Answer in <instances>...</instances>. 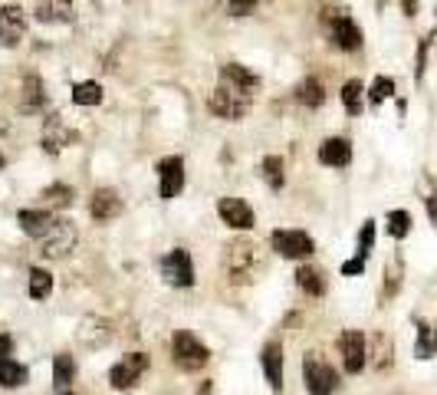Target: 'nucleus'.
Listing matches in <instances>:
<instances>
[{"label":"nucleus","instance_id":"obj_1","mask_svg":"<svg viewBox=\"0 0 437 395\" xmlns=\"http://www.w3.org/2000/svg\"><path fill=\"white\" fill-rule=\"evenodd\" d=\"M172 356H174V366H178L181 372H200V369L208 366L210 349L204 346L194 333L178 329V333H174V339H172Z\"/></svg>","mask_w":437,"mask_h":395},{"label":"nucleus","instance_id":"obj_2","mask_svg":"<svg viewBox=\"0 0 437 395\" xmlns=\"http://www.w3.org/2000/svg\"><path fill=\"white\" fill-rule=\"evenodd\" d=\"M303 382H306V392L309 395H333L335 386H339V376L329 362L316 356V353H306L303 359Z\"/></svg>","mask_w":437,"mask_h":395},{"label":"nucleus","instance_id":"obj_3","mask_svg":"<svg viewBox=\"0 0 437 395\" xmlns=\"http://www.w3.org/2000/svg\"><path fill=\"white\" fill-rule=\"evenodd\" d=\"M208 109L220 119H244L247 116V109H250V96L247 93H240V89H230V86L220 83V86L210 93Z\"/></svg>","mask_w":437,"mask_h":395},{"label":"nucleus","instance_id":"obj_4","mask_svg":"<svg viewBox=\"0 0 437 395\" xmlns=\"http://www.w3.org/2000/svg\"><path fill=\"white\" fill-rule=\"evenodd\" d=\"M339 353H342V366L349 376H359L365 362H369V339L361 329H345L339 336Z\"/></svg>","mask_w":437,"mask_h":395},{"label":"nucleus","instance_id":"obj_5","mask_svg":"<svg viewBox=\"0 0 437 395\" xmlns=\"http://www.w3.org/2000/svg\"><path fill=\"white\" fill-rule=\"evenodd\" d=\"M270 244H273V251L280 254V257H286V261H303V257H309V254L316 251L313 237L306 231H286V228L273 231Z\"/></svg>","mask_w":437,"mask_h":395},{"label":"nucleus","instance_id":"obj_6","mask_svg":"<svg viewBox=\"0 0 437 395\" xmlns=\"http://www.w3.org/2000/svg\"><path fill=\"white\" fill-rule=\"evenodd\" d=\"M145 369H148V356H145V353H128L122 362H115V366L109 369V382H112V389H119V392H128V389L138 386V379L145 376Z\"/></svg>","mask_w":437,"mask_h":395},{"label":"nucleus","instance_id":"obj_7","mask_svg":"<svg viewBox=\"0 0 437 395\" xmlns=\"http://www.w3.org/2000/svg\"><path fill=\"white\" fill-rule=\"evenodd\" d=\"M162 277L172 287H194V261L184 247H174L162 257Z\"/></svg>","mask_w":437,"mask_h":395},{"label":"nucleus","instance_id":"obj_8","mask_svg":"<svg viewBox=\"0 0 437 395\" xmlns=\"http://www.w3.org/2000/svg\"><path fill=\"white\" fill-rule=\"evenodd\" d=\"M257 247L253 244H230L227 254H224V267H227L230 280H237V283H247L253 277V270H257Z\"/></svg>","mask_w":437,"mask_h":395},{"label":"nucleus","instance_id":"obj_9","mask_svg":"<svg viewBox=\"0 0 437 395\" xmlns=\"http://www.w3.org/2000/svg\"><path fill=\"white\" fill-rule=\"evenodd\" d=\"M73 247H76V224L66 221V218H59L56 228L40 241V254H43V257H53V261H56V257H66Z\"/></svg>","mask_w":437,"mask_h":395},{"label":"nucleus","instance_id":"obj_10","mask_svg":"<svg viewBox=\"0 0 437 395\" xmlns=\"http://www.w3.org/2000/svg\"><path fill=\"white\" fill-rule=\"evenodd\" d=\"M27 33V13L17 4L0 7V47H17Z\"/></svg>","mask_w":437,"mask_h":395},{"label":"nucleus","instance_id":"obj_11","mask_svg":"<svg viewBox=\"0 0 437 395\" xmlns=\"http://www.w3.org/2000/svg\"><path fill=\"white\" fill-rule=\"evenodd\" d=\"M56 214L47 211V208H27V211H20L17 214V224H20V231L30 234L33 241H43L53 228H56Z\"/></svg>","mask_w":437,"mask_h":395},{"label":"nucleus","instance_id":"obj_12","mask_svg":"<svg viewBox=\"0 0 437 395\" xmlns=\"http://www.w3.org/2000/svg\"><path fill=\"white\" fill-rule=\"evenodd\" d=\"M181 188H184V162L178 155H172V158H164L158 165V194L164 201H172V198L181 194Z\"/></svg>","mask_w":437,"mask_h":395},{"label":"nucleus","instance_id":"obj_13","mask_svg":"<svg viewBox=\"0 0 437 395\" xmlns=\"http://www.w3.org/2000/svg\"><path fill=\"white\" fill-rule=\"evenodd\" d=\"M217 214H220V221L227 224V228H234V231H250L253 228V208L244 198H220Z\"/></svg>","mask_w":437,"mask_h":395},{"label":"nucleus","instance_id":"obj_14","mask_svg":"<svg viewBox=\"0 0 437 395\" xmlns=\"http://www.w3.org/2000/svg\"><path fill=\"white\" fill-rule=\"evenodd\" d=\"M220 83L230 86V89H240V93H247V96H253V89H260V76L257 73H250L247 66H240V63L220 66Z\"/></svg>","mask_w":437,"mask_h":395},{"label":"nucleus","instance_id":"obj_15","mask_svg":"<svg viewBox=\"0 0 437 395\" xmlns=\"http://www.w3.org/2000/svg\"><path fill=\"white\" fill-rule=\"evenodd\" d=\"M89 214H92L95 221H112V218L122 214V198L112 188H99L92 194V201H89Z\"/></svg>","mask_w":437,"mask_h":395},{"label":"nucleus","instance_id":"obj_16","mask_svg":"<svg viewBox=\"0 0 437 395\" xmlns=\"http://www.w3.org/2000/svg\"><path fill=\"white\" fill-rule=\"evenodd\" d=\"M33 13H37V20H43V23H69V20L76 17L73 0H37Z\"/></svg>","mask_w":437,"mask_h":395},{"label":"nucleus","instance_id":"obj_17","mask_svg":"<svg viewBox=\"0 0 437 395\" xmlns=\"http://www.w3.org/2000/svg\"><path fill=\"white\" fill-rule=\"evenodd\" d=\"M319 162L329 165V168H345L352 162V145L349 138H325L319 145Z\"/></svg>","mask_w":437,"mask_h":395},{"label":"nucleus","instance_id":"obj_18","mask_svg":"<svg viewBox=\"0 0 437 395\" xmlns=\"http://www.w3.org/2000/svg\"><path fill=\"white\" fill-rule=\"evenodd\" d=\"M260 362H263L266 382H270L273 389L283 386V346H280V343H266Z\"/></svg>","mask_w":437,"mask_h":395},{"label":"nucleus","instance_id":"obj_19","mask_svg":"<svg viewBox=\"0 0 437 395\" xmlns=\"http://www.w3.org/2000/svg\"><path fill=\"white\" fill-rule=\"evenodd\" d=\"M333 43L339 49H359L361 47V30L349 17H335L333 23Z\"/></svg>","mask_w":437,"mask_h":395},{"label":"nucleus","instance_id":"obj_20","mask_svg":"<svg viewBox=\"0 0 437 395\" xmlns=\"http://www.w3.org/2000/svg\"><path fill=\"white\" fill-rule=\"evenodd\" d=\"M43 83L40 76H27L23 79V86H20V109L23 112H40L43 109Z\"/></svg>","mask_w":437,"mask_h":395},{"label":"nucleus","instance_id":"obj_21","mask_svg":"<svg viewBox=\"0 0 437 395\" xmlns=\"http://www.w3.org/2000/svg\"><path fill=\"white\" fill-rule=\"evenodd\" d=\"M27 366L23 362H17V359H0V386L4 389H20V386H27Z\"/></svg>","mask_w":437,"mask_h":395},{"label":"nucleus","instance_id":"obj_22","mask_svg":"<svg viewBox=\"0 0 437 395\" xmlns=\"http://www.w3.org/2000/svg\"><path fill=\"white\" fill-rule=\"evenodd\" d=\"M73 379H76V359L66 356V353H59V356L53 359V386H56L59 392H69Z\"/></svg>","mask_w":437,"mask_h":395},{"label":"nucleus","instance_id":"obj_23","mask_svg":"<svg viewBox=\"0 0 437 395\" xmlns=\"http://www.w3.org/2000/svg\"><path fill=\"white\" fill-rule=\"evenodd\" d=\"M76 138V132H69V129H63V122H59V116L49 119V126H47V135H43V148L47 152H59L66 142H73Z\"/></svg>","mask_w":437,"mask_h":395},{"label":"nucleus","instance_id":"obj_24","mask_svg":"<svg viewBox=\"0 0 437 395\" xmlns=\"http://www.w3.org/2000/svg\"><path fill=\"white\" fill-rule=\"evenodd\" d=\"M296 99L303 102V106H309V109H316V106H323L325 102V89H323V83L319 79H303L299 86H296Z\"/></svg>","mask_w":437,"mask_h":395},{"label":"nucleus","instance_id":"obj_25","mask_svg":"<svg viewBox=\"0 0 437 395\" xmlns=\"http://www.w3.org/2000/svg\"><path fill=\"white\" fill-rule=\"evenodd\" d=\"M296 283H299V290H303V293H309V297H323V293H325L323 273H319V270H313V267H299V270H296Z\"/></svg>","mask_w":437,"mask_h":395},{"label":"nucleus","instance_id":"obj_26","mask_svg":"<svg viewBox=\"0 0 437 395\" xmlns=\"http://www.w3.org/2000/svg\"><path fill=\"white\" fill-rule=\"evenodd\" d=\"M73 102H76V106H99V102H102V86L92 83V79L76 83V86H73Z\"/></svg>","mask_w":437,"mask_h":395},{"label":"nucleus","instance_id":"obj_27","mask_svg":"<svg viewBox=\"0 0 437 395\" xmlns=\"http://www.w3.org/2000/svg\"><path fill=\"white\" fill-rule=\"evenodd\" d=\"M73 198H76V191H73L69 184H49L47 191H43V204H47V211H53V208H69V204H73Z\"/></svg>","mask_w":437,"mask_h":395},{"label":"nucleus","instance_id":"obj_28","mask_svg":"<svg viewBox=\"0 0 437 395\" xmlns=\"http://www.w3.org/2000/svg\"><path fill=\"white\" fill-rule=\"evenodd\" d=\"M260 172H263L266 184H270L273 191H280V188L286 184V178H283V158H280V155H266L263 165H260Z\"/></svg>","mask_w":437,"mask_h":395},{"label":"nucleus","instance_id":"obj_29","mask_svg":"<svg viewBox=\"0 0 437 395\" xmlns=\"http://www.w3.org/2000/svg\"><path fill=\"white\" fill-rule=\"evenodd\" d=\"M342 102L352 116H359L361 112V106H365V86H361L359 79H349V83L342 86Z\"/></svg>","mask_w":437,"mask_h":395},{"label":"nucleus","instance_id":"obj_30","mask_svg":"<svg viewBox=\"0 0 437 395\" xmlns=\"http://www.w3.org/2000/svg\"><path fill=\"white\" fill-rule=\"evenodd\" d=\"M49 290H53V277H49V270H43V267L30 270V297H33V300H47Z\"/></svg>","mask_w":437,"mask_h":395},{"label":"nucleus","instance_id":"obj_31","mask_svg":"<svg viewBox=\"0 0 437 395\" xmlns=\"http://www.w3.org/2000/svg\"><path fill=\"white\" fill-rule=\"evenodd\" d=\"M411 231V214L408 211H391L388 214V234L395 237V241H401V237H408Z\"/></svg>","mask_w":437,"mask_h":395},{"label":"nucleus","instance_id":"obj_32","mask_svg":"<svg viewBox=\"0 0 437 395\" xmlns=\"http://www.w3.org/2000/svg\"><path fill=\"white\" fill-rule=\"evenodd\" d=\"M391 93H395V83H391L388 76H378L375 83H371V89H369V102H371V106H378V102H385Z\"/></svg>","mask_w":437,"mask_h":395},{"label":"nucleus","instance_id":"obj_33","mask_svg":"<svg viewBox=\"0 0 437 395\" xmlns=\"http://www.w3.org/2000/svg\"><path fill=\"white\" fill-rule=\"evenodd\" d=\"M414 356L418 359H431L434 356V339H431V329L424 323H418V343H414Z\"/></svg>","mask_w":437,"mask_h":395},{"label":"nucleus","instance_id":"obj_34","mask_svg":"<svg viewBox=\"0 0 437 395\" xmlns=\"http://www.w3.org/2000/svg\"><path fill=\"white\" fill-rule=\"evenodd\" d=\"M371 244H375V221H365L361 224V231H359V254L361 257H369Z\"/></svg>","mask_w":437,"mask_h":395},{"label":"nucleus","instance_id":"obj_35","mask_svg":"<svg viewBox=\"0 0 437 395\" xmlns=\"http://www.w3.org/2000/svg\"><path fill=\"white\" fill-rule=\"evenodd\" d=\"M257 4L260 0H227V10H230V17H247V13H253Z\"/></svg>","mask_w":437,"mask_h":395},{"label":"nucleus","instance_id":"obj_36","mask_svg":"<svg viewBox=\"0 0 437 395\" xmlns=\"http://www.w3.org/2000/svg\"><path fill=\"white\" fill-rule=\"evenodd\" d=\"M365 261H369V257H352V261H345L342 264V277H355V273H361V270H365Z\"/></svg>","mask_w":437,"mask_h":395},{"label":"nucleus","instance_id":"obj_37","mask_svg":"<svg viewBox=\"0 0 437 395\" xmlns=\"http://www.w3.org/2000/svg\"><path fill=\"white\" fill-rule=\"evenodd\" d=\"M10 353H13V339H10V336H4V333H0V359H7Z\"/></svg>","mask_w":437,"mask_h":395},{"label":"nucleus","instance_id":"obj_38","mask_svg":"<svg viewBox=\"0 0 437 395\" xmlns=\"http://www.w3.org/2000/svg\"><path fill=\"white\" fill-rule=\"evenodd\" d=\"M434 353H437V333H434Z\"/></svg>","mask_w":437,"mask_h":395},{"label":"nucleus","instance_id":"obj_39","mask_svg":"<svg viewBox=\"0 0 437 395\" xmlns=\"http://www.w3.org/2000/svg\"><path fill=\"white\" fill-rule=\"evenodd\" d=\"M0 168H4V155H0Z\"/></svg>","mask_w":437,"mask_h":395}]
</instances>
